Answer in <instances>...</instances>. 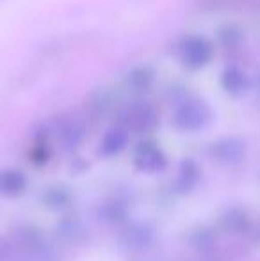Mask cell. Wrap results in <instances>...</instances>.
<instances>
[{"label": "cell", "instance_id": "obj_1", "mask_svg": "<svg viewBox=\"0 0 260 261\" xmlns=\"http://www.w3.org/2000/svg\"><path fill=\"white\" fill-rule=\"evenodd\" d=\"M210 119V112H208L207 105L200 103V101H187L182 105L175 114V124L177 128L185 132H195L203 128Z\"/></svg>", "mask_w": 260, "mask_h": 261}, {"label": "cell", "instance_id": "obj_2", "mask_svg": "<svg viewBox=\"0 0 260 261\" xmlns=\"http://www.w3.org/2000/svg\"><path fill=\"white\" fill-rule=\"evenodd\" d=\"M134 164L139 171L145 172H159L166 167V155L155 142L145 141L135 148Z\"/></svg>", "mask_w": 260, "mask_h": 261}, {"label": "cell", "instance_id": "obj_3", "mask_svg": "<svg viewBox=\"0 0 260 261\" xmlns=\"http://www.w3.org/2000/svg\"><path fill=\"white\" fill-rule=\"evenodd\" d=\"M153 238V229L148 226V224H130L125 231H122L120 234V244L125 249H130V251H141V249H146L148 245H152Z\"/></svg>", "mask_w": 260, "mask_h": 261}, {"label": "cell", "instance_id": "obj_4", "mask_svg": "<svg viewBox=\"0 0 260 261\" xmlns=\"http://www.w3.org/2000/svg\"><path fill=\"white\" fill-rule=\"evenodd\" d=\"M125 124L132 132H135V134H146V132L153 130L157 124L155 110L145 103L130 107V109L127 110Z\"/></svg>", "mask_w": 260, "mask_h": 261}, {"label": "cell", "instance_id": "obj_5", "mask_svg": "<svg viewBox=\"0 0 260 261\" xmlns=\"http://www.w3.org/2000/svg\"><path fill=\"white\" fill-rule=\"evenodd\" d=\"M210 45L205 41L203 38H193L185 41L184 48H182V57H184L185 64L193 66V68H200L210 59Z\"/></svg>", "mask_w": 260, "mask_h": 261}, {"label": "cell", "instance_id": "obj_6", "mask_svg": "<svg viewBox=\"0 0 260 261\" xmlns=\"http://www.w3.org/2000/svg\"><path fill=\"white\" fill-rule=\"evenodd\" d=\"M212 156L221 164H237L244 156V144L239 139H223L214 144Z\"/></svg>", "mask_w": 260, "mask_h": 261}, {"label": "cell", "instance_id": "obj_7", "mask_svg": "<svg viewBox=\"0 0 260 261\" xmlns=\"http://www.w3.org/2000/svg\"><path fill=\"white\" fill-rule=\"evenodd\" d=\"M27 189V178L23 172L16 169H4L0 171V194L6 197H16Z\"/></svg>", "mask_w": 260, "mask_h": 261}, {"label": "cell", "instance_id": "obj_8", "mask_svg": "<svg viewBox=\"0 0 260 261\" xmlns=\"http://www.w3.org/2000/svg\"><path fill=\"white\" fill-rule=\"evenodd\" d=\"M221 227L226 233H232V234L246 233L250 229V219H248L246 212H243L241 208H230L221 217Z\"/></svg>", "mask_w": 260, "mask_h": 261}, {"label": "cell", "instance_id": "obj_9", "mask_svg": "<svg viewBox=\"0 0 260 261\" xmlns=\"http://www.w3.org/2000/svg\"><path fill=\"white\" fill-rule=\"evenodd\" d=\"M127 141H129V135L123 128H112L107 134L104 135L100 144V151L102 155L105 156H112L116 153H120L123 148L127 146Z\"/></svg>", "mask_w": 260, "mask_h": 261}, {"label": "cell", "instance_id": "obj_10", "mask_svg": "<svg viewBox=\"0 0 260 261\" xmlns=\"http://www.w3.org/2000/svg\"><path fill=\"white\" fill-rule=\"evenodd\" d=\"M198 178H200V169H198V165L193 160H185L184 164L180 165V171H178L175 187H177L178 192H189L198 183Z\"/></svg>", "mask_w": 260, "mask_h": 261}, {"label": "cell", "instance_id": "obj_11", "mask_svg": "<svg viewBox=\"0 0 260 261\" xmlns=\"http://www.w3.org/2000/svg\"><path fill=\"white\" fill-rule=\"evenodd\" d=\"M127 215H129V210H127V206L122 201H111V203H105L100 208V219L109 224L125 222Z\"/></svg>", "mask_w": 260, "mask_h": 261}, {"label": "cell", "instance_id": "obj_12", "mask_svg": "<svg viewBox=\"0 0 260 261\" xmlns=\"http://www.w3.org/2000/svg\"><path fill=\"white\" fill-rule=\"evenodd\" d=\"M45 203L46 206L50 208H56V210H61V208H66L72 201V194L64 189V187H50L45 194Z\"/></svg>", "mask_w": 260, "mask_h": 261}, {"label": "cell", "instance_id": "obj_13", "mask_svg": "<svg viewBox=\"0 0 260 261\" xmlns=\"http://www.w3.org/2000/svg\"><path fill=\"white\" fill-rule=\"evenodd\" d=\"M191 244L198 251H210L212 245L216 244V237L212 231L201 227V229H196L195 233L191 234Z\"/></svg>", "mask_w": 260, "mask_h": 261}, {"label": "cell", "instance_id": "obj_14", "mask_svg": "<svg viewBox=\"0 0 260 261\" xmlns=\"http://www.w3.org/2000/svg\"><path fill=\"white\" fill-rule=\"evenodd\" d=\"M80 139H82L80 126H77L75 123L64 124L63 130H61V142H63L64 148H75L80 142Z\"/></svg>", "mask_w": 260, "mask_h": 261}, {"label": "cell", "instance_id": "obj_15", "mask_svg": "<svg viewBox=\"0 0 260 261\" xmlns=\"http://www.w3.org/2000/svg\"><path fill=\"white\" fill-rule=\"evenodd\" d=\"M225 86H226V89L232 91V93H239L244 86V79L241 75H237V73L235 75H228L225 79Z\"/></svg>", "mask_w": 260, "mask_h": 261}]
</instances>
